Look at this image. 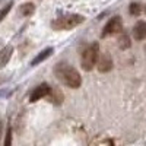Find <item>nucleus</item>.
Instances as JSON below:
<instances>
[{
  "label": "nucleus",
  "mask_w": 146,
  "mask_h": 146,
  "mask_svg": "<svg viewBox=\"0 0 146 146\" xmlns=\"http://www.w3.org/2000/svg\"><path fill=\"white\" fill-rule=\"evenodd\" d=\"M54 72H56L57 79L69 88L76 89L82 85V78L78 73V70L75 67H72L70 64H67V63H58L56 66Z\"/></svg>",
  "instance_id": "f257e3e1"
},
{
  "label": "nucleus",
  "mask_w": 146,
  "mask_h": 146,
  "mask_svg": "<svg viewBox=\"0 0 146 146\" xmlns=\"http://www.w3.org/2000/svg\"><path fill=\"white\" fill-rule=\"evenodd\" d=\"M83 16L80 15H64V16H60L57 19H54L51 22V28L57 29V31H64V29H73L75 27L80 25L83 22Z\"/></svg>",
  "instance_id": "f03ea898"
},
{
  "label": "nucleus",
  "mask_w": 146,
  "mask_h": 146,
  "mask_svg": "<svg viewBox=\"0 0 146 146\" xmlns=\"http://www.w3.org/2000/svg\"><path fill=\"white\" fill-rule=\"evenodd\" d=\"M98 56H100V45L98 42H94L91 44L89 47L85 48V51L82 54V69L83 70H92L94 66L96 64V62H98Z\"/></svg>",
  "instance_id": "7ed1b4c3"
},
{
  "label": "nucleus",
  "mask_w": 146,
  "mask_h": 146,
  "mask_svg": "<svg viewBox=\"0 0 146 146\" xmlns=\"http://www.w3.org/2000/svg\"><path fill=\"white\" fill-rule=\"evenodd\" d=\"M121 28H123L121 18H120V16H114V18L110 19V21L107 22V25L104 27L102 36H108V35H111V34H117V32L121 31Z\"/></svg>",
  "instance_id": "20e7f679"
},
{
  "label": "nucleus",
  "mask_w": 146,
  "mask_h": 146,
  "mask_svg": "<svg viewBox=\"0 0 146 146\" xmlns=\"http://www.w3.org/2000/svg\"><path fill=\"white\" fill-rule=\"evenodd\" d=\"M96 64H98V70L101 73H107L113 69V58L111 56H110V53H100L98 56V62H96Z\"/></svg>",
  "instance_id": "39448f33"
},
{
  "label": "nucleus",
  "mask_w": 146,
  "mask_h": 146,
  "mask_svg": "<svg viewBox=\"0 0 146 146\" xmlns=\"http://www.w3.org/2000/svg\"><path fill=\"white\" fill-rule=\"evenodd\" d=\"M50 89H51V88L48 86L47 83H42V85H40V86H36V88L32 91L31 96H29V101H31V102H35V101L44 98V96L50 95Z\"/></svg>",
  "instance_id": "423d86ee"
},
{
  "label": "nucleus",
  "mask_w": 146,
  "mask_h": 146,
  "mask_svg": "<svg viewBox=\"0 0 146 146\" xmlns=\"http://www.w3.org/2000/svg\"><path fill=\"white\" fill-rule=\"evenodd\" d=\"M133 36H135V40L137 41H142L146 38V22L143 21H139L135 28H133Z\"/></svg>",
  "instance_id": "0eeeda50"
},
{
  "label": "nucleus",
  "mask_w": 146,
  "mask_h": 146,
  "mask_svg": "<svg viewBox=\"0 0 146 146\" xmlns=\"http://www.w3.org/2000/svg\"><path fill=\"white\" fill-rule=\"evenodd\" d=\"M12 53H13V47L12 45H6L5 48L0 50V69L5 67L9 63V60L12 57Z\"/></svg>",
  "instance_id": "6e6552de"
},
{
  "label": "nucleus",
  "mask_w": 146,
  "mask_h": 146,
  "mask_svg": "<svg viewBox=\"0 0 146 146\" xmlns=\"http://www.w3.org/2000/svg\"><path fill=\"white\" fill-rule=\"evenodd\" d=\"M51 53H53V48L51 47H48V48H45V50H42L38 56H36L32 62H31V64L32 66H36V64H40L41 62H44V60H47L48 57L51 56Z\"/></svg>",
  "instance_id": "1a4fd4ad"
},
{
  "label": "nucleus",
  "mask_w": 146,
  "mask_h": 146,
  "mask_svg": "<svg viewBox=\"0 0 146 146\" xmlns=\"http://www.w3.org/2000/svg\"><path fill=\"white\" fill-rule=\"evenodd\" d=\"M34 10H35V6L32 3H25V5L21 6V13L23 16H31L34 13Z\"/></svg>",
  "instance_id": "9d476101"
},
{
  "label": "nucleus",
  "mask_w": 146,
  "mask_h": 146,
  "mask_svg": "<svg viewBox=\"0 0 146 146\" xmlns=\"http://www.w3.org/2000/svg\"><path fill=\"white\" fill-rule=\"evenodd\" d=\"M118 47L121 48V50H127V48L130 47V40L127 35H121L118 38Z\"/></svg>",
  "instance_id": "9b49d317"
},
{
  "label": "nucleus",
  "mask_w": 146,
  "mask_h": 146,
  "mask_svg": "<svg viewBox=\"0 0 146 146\" xmlns=\"http://www.w3.org/2000/svg\"><path fill=\"white\" fill-rule=\"evenodd\" d=\"M12 6H13V2H9L5 7H2L0 9V22H2L6 16H7V13L10 12V9H12Z\"/></svg>",
  "instance_id": "f8f14e48"
},
{
  "label": "nucleus",
  "mask_w": 146,
  "mask_h": 146,
  "mask_svg": "<svg viewBox=\"0 0 146 146\" xmlns=\"http://www.w3.org/2000/svg\"><path fill=\"white\" fill-rule=\"evenodd\" d=\"M129 12H130V15H133V16L140 15V5H139V3H131Z\"/></svg>",
  "instance_id": "ddd939ff"
},
{
  "label": "nucleus",
  "mask_w": 146,
  "mask_h": 146,
  "mask_svg": "<svg viewBox=\"0 0 146 146\" xmlns=\"http://www.w3.org/2000/svg\"><path fill=\"white\" fill-rule=\"evenodd\" d=\"M12 143V129L7 127V131H6V139H5V145L9 146Z\"/></svg>",
  "instance_id": "4468645a"
},
{
  "label": "nucleus",
  "mask_w": 146,
  "mask_h": 146,
  "mask_svg": "<svg viewBox=\"0 0 146 146\" xmlns=\"http://www.w3.org/2000/svg\"><path fill=\"white\" fill-rule=\"evenodd\" d=\"M2 135H3V121L0 120V137H2Z\"/></svg>",
  "instance_id": "2eb2a0df"
}]
</instances>
